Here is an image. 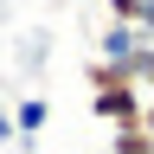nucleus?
Segmentation results:
<instances>
[{"label":"nucleus","mask_w":154,"mask_h":154,"mask_svg":"<svg viewBox=\"0 0 154 154\" xmlns=\"http://www.w3.org/2000/svg\"><path fill=\"white\" fill-rule=\"evenodd\" d=\"M141 122H148V135H154V103H148V116H141Z\"/></svg>","instance_id":"7"},{"label":"nucleus","mask_w":154,"mask_h":154,"mask_svg":"<svg viewBox=\"0 0 154 154\" xmlns=\"http://www.w3.org/2000/svg\"><path fill=\"white\" fill-rule=\"evenodd\" d=\"M7 135H13V116H7V109H0V141H7Z\"/></svg>","instance_id":"6"},{"label":"nucleus","mask_w":154,"mask_h":154,"mask_svg":"<svg viewBox=\"0 0 154 154\" xmlns=\"http://www.w3.org/2000/svg\"><path fill=\"white\" fill-rule=\"evenodd\" d=\"M141 13H148V0H109V26H141Z\"/></svg>","instance_id":"4"},{"label":"nucleus","mask_w":154,"mask_h":154,"mask_svg":"<svg viewBox=\"0 0 154 154\" xmlns=\"http://www.w3.org/2000/svg\"><path fill=\"white\" fill-rule=\"evenodd\" d=\"M84 77H90V96H96V90L128 84V71H122V64H109V58H90V71H84Z\"/></svg>","instance_id":"3"},{"label":"nucleus","mask_w":154,"mask_h":154,"mask_svg":"<svg viewBox=\"0 0 154 154\" xmlns=\"http://www.w3.org/2000/svg\"><path fill=\"white\" fill-rule=\"evenodd\" d=\"M90 116H96V122H109V128H135V122L148 116V90H135V84L96 90V96H90Z\"/></svg>","instance_id":"1"},{"label":"nucleus","mask_w":154,"mask_h":154,"mask_svg":"<svg viewBox=\"0 0 154 154\" xmlns=\"http://www.w3.org/2000/svg\"><path fill=\"white\" fill-rule=\"evenodd\" d=\"M38 122H45V103H38V96H26V103H19V116H13V135H32Z\"/></svg>","instance_id":"5"},{"label":"nucleus","mask_w":154,"mask_h":154,"mask_svg":"<svg viewBox=\"0 0 154 154\" xmlns=\"http://www.w3.org/2000/svg\"><path fill=\"white\" fill-rule=\"evenodd\" d=\"M109 154H154L148 122H135V128H109Z\"/></svg>","instance_id":"2"},{"label":"nucleus","mask_w":154,"mask_h":154,"mask_svg":"<svg viewBox=\"0 0 154 154\" xmlns=\"http://www.w3.org/2000/svg\"><path fill=\"white\" fill-rule=\"evenodd\" d=\"M148 103H154V77H148Z\"/></svg>","instance_id":"8"}]
</instances>
